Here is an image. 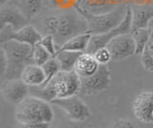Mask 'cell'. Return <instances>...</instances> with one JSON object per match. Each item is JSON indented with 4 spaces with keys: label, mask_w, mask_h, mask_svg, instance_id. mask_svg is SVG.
I'll return each mask as SVG.
<instances>
[{
    "label": "cell",
    "mask_w": 153,
    "mask_h": 128,
    "mask_svg": "<svg viewBox=\"0 0 153 128\" xmlns=\"http://www.w3.org/2000/svg\"><path fill=\"white\" fill-rule=\"evenodd\" d=\"M0 48L4 51L7 58V67L2 77L4 80L20 78L24 68L33 63V47L31 45L11 39L1 43Z\"/></svg>",
    "instance_id": "6da1fadb"
},
{
    "label": "cell",
    "mask_w": 153,
    "mask_h": 128,
    "mask_svg": "<svg viewBox=\"0 0 153 128\" xmlns=\"http://www.w3.org/2000/svg\"><path fill=\"white\" fill-rule=\"evenodd\" d=\"M54 118L51 103L33 95L18 103L14 111L16 121L21 123H51Z\"/></svg>",
    "instance_id": "7a4b0ae2"
},
{
    "label": "cell",
    "mask_w": 153,
    "mask_h": 128,
    "mask_svg": "<svg viewBox=\"0 0 153 128\" xmlns=\"http://www.w3.org/2000/svg\"><path fill=\"white\" fill-rule=\"evenodd\" d=\"M87 21L79 12L60 13L59 15V26L56 34L53 36L57 49L69 39L87 33Z\"/></svg>",
    "instance_id": "3957f363"
},
{
    "label": "cell",
    "mask_w": 153,
    "mask_h": 128,
    "mask_svg": "<svg viewBox=\"0 0 153 128\" xmlns=\"http://www.w3.org/2000/svg\"><path fill=\"white\" fill-rule=\"evenodd\" d=\"M128 4H122L108 13L97 16H83L87 21V33L100 35L117 28L126 16Z\"/></svg>",
    "instance_id": "277c9868"
},
{
    "label": "cell",
    "mask_w": 153,
    "mask_h": 128,
    "mask_svg": "<svg viewBox=\"0 0 153 128\" xmlns=\"http://www.w3.org/2000/svg\"><path fill=\"white\" fill-rule=\"evenodd\" d=\"M51 104H54L61 109L66 114L67 118L75 122L84 121L92 115L89 106L76 96L65 98H56Z\"/></svg>",
    "instance_id": "5b68a950"
},
{
    "label": "cell",
    "mask_w": 153,
    "mask_h": 128,
    "mask_svg": "<svg viewBox=\"0 0 153 128\" xmlns=\"http://www.w3.org/2000/svg\"><path fill=\"white\" fill-rule=\"evenodd\" d=\"M131 23H132V10H131L130 4H128L126 16L121 24L117 28H115V29L111 30L108 33H105V34L92 35L86 52L89 54H94L97 50L102 48V47H106V45L114 38V37L121 36V35H124V34H130Z\"/></svg>",
    "instance_id": "8992f818"
},
{
    "label": "cell",
    "mask_w": 153,
    "mask_h": 128,
    "mask_svg": "<svg viewBox=\"0 0 153 128\" xmlns=\"http://www.w3.org/2000/svg\"><path fill=\"white\" fill-rule=\"evenodd\" d=\"M80 93L85 96H95L106 90L111 83V73L107 65H100L99 70L88 78H80Z\"/></svg>",
    "instance_id": "52a82bcc"
},
{
    "label": "cell",
    "mask_w": 153,
    "mask_h": 128,
    "mask_svg": "<svg viewBox=\"0 0 153 128\" xmlns=\"http://www.w3.org/2000/svg\"><path fill=\"white\" fill-rule=\"evenodd\" d=\"M5 28L8 30V32L6 30L0 29V41H1V43H3L5 41L13 39L33 47L37 43H39L43 37L41 33L36 27H33V25L30 24L24 26L18 31H13L11 27H5Z\"/></svg>",
    "instance_id": "ba28073f"
},
{
    "label": "cell",
    "mask_w": 153,
    "mask_h": 128,
    "mask_svg": "<svg viewBox=\"0 0 153 128\" xmlns=\"http://www.w3.org/2000/svg\"><path fill=\"white\" fill-rule=\"evenodd\" d=\"M112 55V60L118 61L136 55V44L131 34L118 36L106 45Z\"/></svg>",
    "instance_id": "9c48e42d"
},
{
    "label": "cell",
    "mask_w": 153,
    "mask_h": 128,
    "mask_svg": "<svg viewBox=\"0 0 153 128\" xmlns=\"http://www.w3.org/2000/svg\"><path fill=\"white\" fill-rule=\"evenodd\" d=\"M1 94L7 102L16 106L30 95V87L21 78L8 79L2 81Z\"/></svg>",
    "instance_id": "30bf717a"
},
{
    "label": "cell",
    "mask_w": 153,
    "mask_h": 128,
    "mask_svg": "<svg viewBox=\"0 0 153 128\" xmlns=\"http://www.w3.org/2000/svg\"><path fill=\"white\" fill-rule=\"evenodd\" d=\"M123 0H78L76 10L82 16H97L108 13L122 5Z\"/></svg>",
    "instance_id": "8fae6325"
},
{
    "label": "cell",
    "mask_w": 153,
    "mask_h": 128,
    "mask_svg": "<svg viewBox=\"0 0 153 128\" xmlns=\"http://www.w3.org/2000/svg\"><path fill=\"white\" fill-rule=\"evenodd\" d=\"M132 110L139 121L146 124L153 122V92L139 94L132 103Z\"/></svg>",
    "instance_id": "7c38bea8"
},
{
    "label": "cell",
    "mask_w": 153,
    "mask_h": 128,
    "mask_svg": "<svg viewBox=\"0 0 153 128\" xmlns=\"http://www.w3.org/2000/svg\"><path fill=\"white\" fill-rule=\"evenodd\" d=\"M0 11V29L5 27H11L13 31H18L24 26L28 25L29 19L22 13V12L14 5L10 4L7 6H1Z\"/></svg>",
    "instance_id": "4fadbf2b"
},
{
    "label": "cell",
    "mask_w": 153,
    "mask_h": 128,
    "mask_svg": "<svg viewBox=\"0 0 153 128\" xmlns=\"http://www.w3.org/2000/svg\"><path fill=\"white\" fill-rule=\"evenodd\" d=\"M132 10L131 32L149 27L153 19V4H134Z\"/></svg>",
    "instance_id": "5bb4252c"
},
{
    "label": "cell",
    "mask_w": 153,
    "mask_h": 128,
    "mask_svg": "<svg viewBox=\"0 0 153 128\" xmlns=\"http://www.w3.org/2000/svg\"><path fill=\"white\" fill-rule=\"evenodd\" d=\"M100 68V64L95 58L93 54H89L87 52L82 53L76 61L75 72L80 78H88L93 75Z\"/></svg>",
    "instance_id": "9a60e30c"
},
{
    "label": "cell",
    "mask_w": 153,
    "mask_h": 128,
    "mask_svg": "<svg viewBox=\"0 0 153 128\" xmlns=\"http://www.w3.org/2000/svg\"><path fill=\"white\" fill-rule=\"evenodd\" d=\"M20 78L29 87L41 86L46 80V77L42 67L35 63L29 64L24 68Z\"/></svg>",
    "instance_id": "2e32d148"
},
{
    "label": "cell",
    "mask_w": 153,
    "mask_h": 128,
    "mask_svg": "<svg viewBox=\"0 0 153 128\" xmlns=\"http://www.w3.org/2000/svg\"><path fill=\"white\" fill-rule=\"evenodd\" d=\"M82 53H84V52H74L66 50L57 51L55 58L59 62L60 71H64V72L75 71L76 61H78L79 55Z\"/></svg>",
    "instance_id": "e0dca14e"
},
{
    "label": "cell",
    "mask_w": 153,
    "mask_h": 128,
    "mask_svg": "<svg viewBox=\"0 0 153 128\" xmlns=\"http://www.w3.org/2000/svg\"><path fill=\"white\" fill-rule=\"evenodd\" d=\"M92 35L90 33H84L76 36L73 38L66 41L65 43L59 47V50H66V51H74V52H86L88 48L89 42Z\"/></svg>",
    "instance_id": "ac0fdd59"
},
{
    "label": "cell",
    "mask_w": 153,
    "mask_h": 128,
    "mask_svg": "<svg viewBox=\"0 0 153 128\" xmlns=\"http://www.w3.org/2000/svg\"><path fill=\"white\" fill-rule=\"evenodd\" d=\"M42 3L43 0H16L13 4L30 20L40 12Z\"/></svg>",
    "instance_id": "d6986e66"
},
{
    "label": "cell",
    "mask_w": 153,
    "mask_h": 128,
    "mask_svg": "<svg viewBox=\"0 0 153 128\" xmlns=\"http://www.w3.org/2000/svg\"><path fill=\"white\" fill-rule=\"evenodd\" d=\"M134 41L136 44V55H141L143 50L146 49L148 42L150 41L151 37V29L149 27L145 28V29H139L136 31L131 32Z\"/></svg>",
    "instance_id": "ffe728a7"
},
{
    "label": "cell",
    "mask_w": 153,
    "mask_h": 128,
    "mask_svg": "<svg viewBox=\"0 0 153 128\" xmlns=\"http://www.w3.org/2000/svg\"><path fill=\"white\" fill-rule=\"evenodd\" d=\"M41 67H42L43 71H44V74L46 77L45 82L43 83L41 86H45V85H47L57 74L60 72V67H59V62H57L56 58H52L50 60H48L45 64H43Z\"/></svg>",
    "instance_id": "44dd1931"
},
{
    "label": "cell",
    "mask_w": 153,
    "mask_h": 128,
    "mask_svg": "<svg viewBox=\"0 0 153 128\" xmlns=\"http://www.w3.org/2000/svg\"><path fill=\"white\" fill-rule=\"evenodd\" d=\"M52 58H53L52 55L40 43H37L36 46H33V59L35 64L38 66H42L43 64H45L48 60H50Z\"/></svg>",
    "instance_id": "7402d4cb"
},
{
    "label": "cell",
    "mask_w": 153,
    "mask_h": 128,
    "mask_svg": "<svg viewBox=\"0 0 153 128\" xmlns=\"http://www.w3.org/2000/svg\"><path fill=\"white\" fill-rule=\"evenodd\" d=\"M93 55L100 65H108V63L112 60V55L107 47H102L97 50Z\"/></svg>",
    "instance_id": "603a6c76"
},
{
    "label": "cell",
    "mask_w": 153,
    "mask_h": 128,
    "mask_svg": "<svg viewBox=\"0 0 153 128\" xmlns=\"http://www.w3.org/2000/svg\"><path fill=\"white\" fill-rule=\"evenodd\" d=\"M39 43L44 47V48L52 55L53 58H55L57 53V46L56 44V41L54 39V36L51 35L43 36L41 41Z\"/></svg>",
    "instance_id": "cb8c5ba5"
},
{
    "label": "cell",
    "mask_w": 153,
    "mask_h": 128,
    "mask_svg": "<svg viewBox=\"0 0 153 128\" xmlns=\"http://www.w3.org/2000/svg\"><path fill=\"white\" fill-rule=\"evenodd\" d=\"M50 3L55 9H59V10H71V9L76 8L78 0H50Z\"/></svg>",
    "instance_id": "d4e9b609"
},
{
    "label": "cell",
    "mask_w": 153,
    "mask_h": 128,
    "mask_svg": "<svg viewBox=\"0 0 153 128\" xmlns=\"http://www.w3.org/2000/svg\"><path fill=\"white\" fill-rule=\"evenodd\" d=\"M141 61H142L143 68L146 71H148V72H153V56L149 53V51L147 50L146 47L141 55Z\"/></svg>",
    "instance_id": "484cf974"
},
{
    "label": "cell",
    "mask_w": 153,
    "mask_h": 128,
    "mask_svg": "<svg viewBox=\"0 0 153 128\" xmlns=\"http://www.w3.org/2000/svg\"><path fill=\"white\" fill-rule=\"evenodd\" d=\"M111 128H137L135 123L129 118H118L112 124Z\"/></svg>",
    "instance_id": "4316f807"
},
{
    "label": "cell",
    "mask_w": 153,
    "mask_h": 128,
    "mask_svg": "<svg viewBox=\"0 0 153 128\" xmlns=\"http://www.w3.org/2000/svg\"><path fill=\"white\" fill-rule=\"evenodd\" d=\"M14 128H50V123H21V122H16Z\"/></svg>",
    "instance_id": "83f0119b"
},
{
    "label": "cell",
    "mask_w": 153,
    "mask_h": 128,
    "mask_svg": "<svg viewBox=\"0 0 153 128\" xmlns=\"http://www.w3.org/2000/svg\"><path fill=\"white\" fill-rule=\"evenodd\" d=\"M7 67V58L5 55L4 51L0 48V69H1V78L4 75L5 71H6Z\"/></svg>",
    "instance_id": "f1b7e54d"
},
{
    "label": "cell",
    "mask_w": 153,
    "mask_h": 128,
    "mask_svg": "<svg viewBox=\"0 0 153 128\" xmlns=\"http://www.w3.org/2000/svg\"><path fill=\"white\" fill-rule=\"evenodd\" d=\"M146 48H147V50L149 51V53L152 55V56H153V42L152 41H149L148 42V44H147V46H146Z\"/></svg>",
    "instance_id": "f546056e"
},
{
    "label": "cell",
    "mask_w": 153,
    "mask_h": 128,
    "mask_svg": "<svg viewBox=\"0 0 153 128\" xmlns=\"http://www.w3.org/2000/svg\"><path fill=\"white\" fill-rule=\"evenodd\" d=\"M9 0H0V5L1 6H4V5H6V4L8 3Z\"/></svg>",
    "instance_id": "4dcf8cb0"
},
{
    "label": "cell",
    "mask_w": 153,
    "mask_h": 128,
    "mask_svg": "<svg viewBox=\"0 0 153 128\" xmlns=\"http://www.w3.org/2000/svg\"><path fill=\"white\" fill-rule=\"evenodd\" d=\"M130 2H131V0H123V3L126 4V5L127 4H130Z\"/></svg>",
    "instance_id": "1f68e13d"
}]
</instances>
